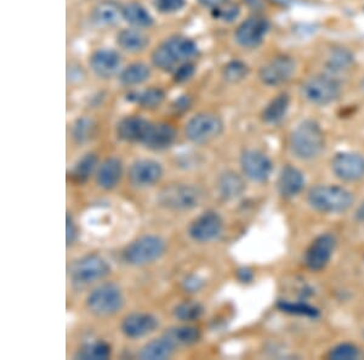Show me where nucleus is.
Listing matches in <instances>:
<instances>
[{"instance_id": "obj_1", "label": "nucleus", "mask_w": 364, "mask_h": 360, "mask_svg": "<svg viewBox=\"0 0 364 360\" xmlns=\"http://www.w3.org/2000/svg\"><path fill=\"white\" fill-rule=\"evenodd\" d=\"M198 55L196 43L187 36H174L157 46L150 55L153 66L164 72H174L178 64L188 62Z\"/></svg>"}, {"instance_id": "obj_2", "label": "nucleus", "mask_w": 364, "mask_h": 360, "mask_svg": "<svg viewBox=\"0 0 364 360\" xmlns=\"http://www.w3.org/2000/svg\"><path fill=\"white\" fill-rule=\"evenodd\" d=\"M326 140L323 130L314 120H305L290 136L291 153L301 160H312L323 152Z\"/></svg>"}, {"instance_id": "obj_3", "label": "nucleus", "mask_w": 364, "mask_h": 360, "mask_svg": "<svg viewBox=\"0 0 364 360\" xmlns=\"http://www.w3.org/2000/svg\"><path fill=\"white\" fill-rule=\"evenodd\" d=\"M354 200L350 191L340 186H316L307 195L311 207L323 214L346 212L352 207Z\"/></svg>"}, {"instance_id": "obj_4", "label": "nucleus", "mask_w": 364, "mask_h": 360, "mask_svg": "<svg viewBox=\"0 0 364 360\" xmlns=\"http://www.w3.org/2000/svg\"><path fill=\"white\" fill-rule=\"evenodd\" d=\"M165 242L158 235H142L124 249L122 257L129 266H147L160 260L165 252Z\"/></svg>"}, {"instance_id": "obj_5", "label": "nucleus", "mask_w": 364, "mask_h": 360, "mask_svg": "<svg viewBox=\"0 0 364 360\" xmlns=\"http://www.w3.org/2000/svg\"><path fill=\"white\" fill-rule=\"evenodd\" d=\"M203 199L200 187L187 184H173L160 191L157 202L160 207L173 212H187L196 209Z\"/></svg>"}, {"instance_id": "obj_6", "label": "nucleus", "mask_w": 364, "mask_h": 360, "mask_svg": "<svg viewBox=\"0 0 364 360\" xmlns=\"http://www.w3.org/2000/svg\"><path fill=\"white\" fill-rule=\"evenodd\" d=\"M301 95L309 104L327 106L340 97L342 85L332 76L316 74L302 83Z\"/></svg>"}, {"instance_id": "obj_7", "label": "nucleus", "mask_w": 364, "mask_h": 360, "mask_svg": "<svg viewBox=\"0 0 364 360\" xmlns=\"http://www.w3.org/2000/svg\"><path fill=\"white\" fill-rule=\"evenodd\" d=\"M124 306V296L118 285L102 284L94 289L87 298V308L96 317L117 314Z\"/></svg>"}, {"instance_id": "obj_8", "label": "nucleus", "mask_w": 364, "mask_h": 360, "mask_svg": "<svg viewBox=\"0 0 364 360\" xmlns=\"http://www.w3.org/2000/svg\"><path fill=\"white\" fill-rule=\"evenodd\" d=\"M223 122L215 113L202 112L192 117L185 127V135L195 144H206L223 134Z\"/></svg>"}, {"instance_id": "obj_9", "label": "nucleus", "mask_w": 364, "mask_h": 360, "mask_svg": "<svg viewBox=\"0 0 364 360\" xmlns=\"http://www.w3.org/2000/svg\"><path fill=\"white\" fill-rule=\"evenodd\" d=\"M111 272V267L100 255L91 254L73 262L69 267V277L74 285L84 286L104 279Z\"/></svg>"}, {"instance_id": "obj_10", "label": "nucleus", "mask_w": 364, "mask_h": 360, "mask_svg": "<svg viewBox=\"0 0 364 360\" xmlns=\"http://www.w3.org/2000/svg\"><path fill=\"white\" fill-rule=\"evenodd\" d=\"M241 167L246 177L258 184H264L272 175L271 159L258 149H246L241 153Z\"/></svg>"}, {"instance_id": "obj_11", "label": "nucleus", "mask_w": 364, "mask_h": 360, "mask_svg": "<svg viewBox=\"0 0 364 360\" xmlns=\"http://www.w3.org/2000/svg\"><path fill=\"white\" fill-rule=\"evenodd\" d=\"M270 29V23L262 16H251L238 26L234 33L236 41L246 49H255L262 44Z\"/></svg>"}, {"instance_id": "obj_12", "label": "nucleus", "mask_w": 364, "mask_h": 360, "mask_svg": "<svg viewBox=\"0 0 364 360\" xmlns=\"http://www.w3.org/2000/svg\"><path fill=\"white\" fill-rule=\"evenodd\" d=\"M223 221L218 212L209 210L192 221L188 235L197 243H209L221 235Z\"/></svg>"}, {"instance_id": "obj_13", "label": "nucleus", "mask_w": 364, "mask_h": 360, "mask_svg": "<svg viewBox=\"0 0 364 360\" xmlns=\"http://www.w3.org/2000/svg\"><path fill=\"white\" fill-rule=\"evenodd\" d=\"M295 71L294 60L288 56H278L261 67L259 72L260 81L265 85H282L294 77Z\"/></svg>"}, {"instance_id": "obj_14", "label": "nucleus", "mask_w": 364, "mask_h": 360, "mask_svg": "<svg viewBox=\"0 0 364 360\" xmlns=\"http://www.w3.org/2000/svg\"><path fill=\"white\" fill-rule=\"evenodd\" d=\"M337 247V240L332 235H322L314 239L306 250L305 265L309 270L318 272L327 267Z\"/></svg>"}, {"instance_id": "obj_15", "label": "nucleus", "mask_w": 364, "mask_h": 360, "mask_svg": "<svg viewBox=\"0 0 364 360\" xmlns=\"http://www.w3.org/2000/svg\"><path fill=\"white\" fill-rule=\"evenodd\" d=\"M163 176V167L152 159H139L132 164L127 172V179L136 188H147L160 182Z\"/></svg>"}, {"instance_id": "obj_16", "label": "nucleus", "mask_w": 364, "mask_h": 360, "mask_svg": "<svg viewBox=\"0 0 364 360\" xmlns=\"http://www.w3.org/2000/svg\"><path fill=\"white\" fill-rule=\"evenodd\" d=\"M332 170L337 179L357 182L364 179V157L360 154L342 152L332 158Z\"/></svg>"}, {"instance_id": "obj_17", "label": "nucleus", "mask_w": 364, "mask_h": 360, "mask_svg": "<svg viewBox=\"0 0 364 360\" xmlns=\"http://www.w3.org/2000/svg\"><path fill=\"white\" fill-rule=\"evenodd\" d=\"M89 66L102 79L114 77L122 66V56L113 49H99L91 54Z\"/></svg>"}, {"instance_id": "obj_18", "label": "nucleus", "mask_w": 364, "mask_h": 360, "mask_svg": "<svg viewBox=\"0 0 364 360\" xmlns=\"http://www.w3.org/2000/svg\"><path fill=\"white\" fill-rule=\"evenodd\" d=\"M160 321L155 315L150 313H132L124 318L120 330L124 336L132 340L146 338L150 333H155Z\"/></svg>"}, {"instance_id": "obj_19", "label": "nucleus", "mask_w": 364, "mask_h": 360, "mask_svg": "<svg viewBox=\"0 0 364 360\" xmlns=\"http://www.w3.org/2000/svg\"><path fill=\"white\" fill-rule=\"evenodd\" d=\"M176 141V130L167 123H150L141 144L152 151H165Z\"/></svg>"}, {"instance_id": "obj_20", "label": "nucleus", "mask_w": 364, "mask_h": 360, "mask_svg": "<svg viewBox=\"0 0 364 360\" xmlns=\"http://www.w3.org/2000/svg\"><path fill=\"white\" fill-rule=\"evenodd\" d=\"M123 162L118 158H107L96 172V184L100 188L111 191L118 186L123 176Z\"/></svg>"}, {"instance_id": "obj_21", "label": "nucleus", "mask_w": 364, "mask_h": 360, "mask_svg": "<svg viewBox=\"0 0 364 360\" xmlns=\"http://www.w3.org/2000/svg\"><path fill=\"white\" fill-rule=\"evenodd\" d=\"M150 122L139 116H129L118 123L117 136L124 142H139L141 144L146 132L150 127Z\"/></svg>"}, {"instance_id": "obj_22", "label": "nucleus", "mask_w": 364, "mask_h": 360, "mask_svg": "<svg viewBox=\"0 0 364 360\" xmlns=\"http://www.w3.org/2000/svg\"><path fill=\"white\" fill-rule=\"evenodd\" d=\"M305 186V179L300 170L291 165H286L278 177V192L286 199L294 198Z\"/></svg>"}, {"instance_id": "obj_23", "label": "nucleus", "mask_w": 364, "mask_h": 360, "mask_svg": "<svg viewBox=\"0 0 364 360\" xmlns=\"http://www.w3.org/2000/svg\"><path fill=\"white\" fill-rule=\"evenodd\" d=\"M91 18L97 26H114L123 18V6L114 0H104L94 8Z\"/></svg>"}, {"instance_id": "obj_24", "label": "nucleus", "mask_w": 364, "mask_h": 360, "mask_svg": "<svg viewBox=\"0 0 364 360\" xmlns=\"http://www.w3.org/2000/svg\"><path fill=\"white\" fill-rule=\"evenodd\" d=\"M176 345L167 336L155 338L150 342L146 343L139 352L137 356L141 360H164L173 356Z\"/></svg>"}, {"instance_id": "obj_25", "label": "nucleus", "mask_w": 364, "mask_h": 360, "mask_svg": "<svg viewBox=\"0 0 364 360\" xmlns=\"http://www.w3.org/2000/svg\"><path fill=\"white\" fill-rule=\"evenodd\" d=\"M246 182L241 175L234 172H223L218 177V191L221 198L225 200H234L241 197L246 192Z\"/></svg>"}, {"instance_id": "obj_26", "label": "nucleus", "mask_w": 364, "mask_h": 360, "mask_svg": "<svg viewBox=\"0 0 364 360\" xmlns=\"http://www.w3.org/2000/svg\"><path fill=\"white\" fill-rule=\"evenodd\" d=\"M117 44L124 51L136 54L147 48L150 44V39L137 28H127L117 34Z\"/></svg>"}, {"instance_id": "obj_27", "label": "nucleus", "mask_w": 364, "mask_h": 360, "mask_svg": "<svg viewBox=\"0 0 364 360\" xmlns=\"http://www.w3.org/2000/svg\"><path fill=\"white\" fill-rule=\"evenodd\" d=\"M123 20H125L132 28H150L153 26L155 20L152 15L146 10L145 6H142L140 3L132 1L123 6Z\"/></svg>"}, {"instance_id": "obj_28", "label": "nucleus", "mask_w": 364, "mask_h": 360, "mask_svg": "<svg viewBox=\"0 0 364 360\" xmlns=\"http://www.w3.org/2000/svg\"><path fill=\"white\" fill-rule=\"evenodd\" d=\"M290 106V97L288 94H281L270 101L269 104L262 111V120L266 124H277L287 116Z\"/></svg>"}, {"instance_id": "obj_29", "label": "nucleus", "mask_w": 364, "mask_h": 360, "mask_svg": "<svg viewBox=\"0 0 364 360\" xmlns=\"http://www.w3.org/2000/svg\"><path fill=\"white\" fill-rule=\"evenodd\" d=\"M97 165H99V158L94 153H87L83 155L76 165L73 167L72 170L69 172V177L74 184H85L94 172H97Z\"/></svg>"}, {"instance_id": "obj_30", "label": "nucleus", "mask_w": 364, "mask_h": 360, "mask_svg": "<svg viewBox=\"0 0 364 360\" xmlns=\"http://www.w3.org/2000/svg\"><path fill=\"white\" fill-rule=\"evenodd\" d=\"M165 99V92L160 88H150L141 92H130L127 101L137 104L141 109H155L162 106Z\"/></svg>"}, {"instance_id": "obj_31", "label": "nucleus", "mask_w": 364, "mask_h": 360, "mask_svg": "<svg viewBox=\"0 0 364 360\" xmlns=\"http://www.w3.org/2000/svg\"><path fill=\"white\" fill-rule=\"evenodd\" d=\"M150 77V68L144 62H135L124 68L119 81L125 86L140 85Z\"/></svg>"}, {"instance_id": "obj_32", "label": "nucleus", "mask_w": 364, "mask_h": 360, "mask_svg": "<svg viewBox=\"0 0 364 360\" xmlns=\"http://www.w3.org/2000/svg\"><path fill=\"white\" fill-rule=\"evenodd\" d=\"M167 335L176 346H190L193 343L198 342L200 338V331L196 326L191 325H182V326H175L164 333Z\"/></svg>"}, {"instance_id": "obj_33", "label": "nucleus", "mask_w": 364, "mask_h": 360, "mask_svg": "<svg viewBox=\"0 0 364 360\" xmlns=\"http://www.w3.org/2000/svg\"><path fill=\"white\" fill-rule=\"evenodd\" d=\"M112 354V348L104 341L87 343L78 349L74 358L80 360H106Z\"/></svg>"}, {"instance_id": "obj_34", "label": "nucleus", "mask_w": 364, "mask_h": 360, "mask_svg": "<svg viewBox=\"0 0 364 360\" xmlns=\"http://www.w3.org/2000/svg\"><path fill=\"white\" fill-rule=\"evenodd\" d=\"M95 122L90 118H78L72 126V137L77 144H84L95 135Z\"/></svg>"}, {"instance_id": "obj_35", "label": "nucleus", "mask_w": 364, "mask_h": 360, "mask_svg": "<svg viewBox=\"0 0 364 360\" xmlns=\"http://www.w3.org/2000/svg\"><path fill=\"white\" fill-rule=\"evenodd\" d=\"M352 64H354V56L350 51L345 49L334 50L327 60L328 69L334 73L349 71Z\"/></svg>"}, {"instance_id": "obj_36", "label": "nucleus", "mask_w": 364, "mask_h": 360, "mask_svg": "<svg viewBox=\"0 0 364 360\" xmlns=\"http://www.w3.org/2000/svg\"><path fill=\"white\" fill-rule=\"evenodd\" d=\"M204 313V307L197 301H183L175 307L174 315L180 321H195Z\"/></svg>"}, {"instance_id": "obj_37", "label": "nucleus", "mask_w": 364, "mask_h": 360, "mask_svg": "<svg viewBox=\"0 0 364 360\" xmlns=\"http://www.w3.org/2000/svg\"><path fill=\"white\" fill-rule=\"evenodd\" d=\"M249 74V68L241 61H231L223 69V76L230 83L241 81Z\"/></svg>"}, {"instance_id": "obj_38", "label": "nucleus", "mask_w": 364, "mask_h": 360, "mask_svg": "<svg viewBox=\"0 0 364 360\" xmlns=\"http://www.w3.org/2000/svg\"><path fill=\"white\" fill-rule=\"evenodd\" d=\"M360 356L358 348L352 343H342L339 346L334 347L329 352V359L334 360H355Z\"/></svg>"}, {"instance_id": "obj_39", "label": "nucleus", "mask_w": 364, "mask_h": 360, "mask_svg": "<svg viewBox=\"0 0 364 360\" xmlns=\"http://www.w3.org/2000/svg\"><path fill=\"white\" fill-rule=\"evenodd\" d=\"M278 308L283 312L291 313V314L307 315V317H317L318 311L312 307L302 303H291V302L281 301L278 303Z\"/></svg>"}, {"instance_id": "obj_40", "label": "nucleus", "mask_w": 364, "mask_h": 360, "mask_svg": "<svg viewBox=\"0 0 364 360\" xmlns=\"http://www.w3.org/2000/svg\"><path fill=\"white\" fill-rule=\"evenodd\" d=\"M186 6V0H155V8L160 14H174Z\"/></svg>"}, {"instance_id": "obj_41", "label": "nucleus", "mask_w": 364, "mask_h": 360, "mask_svg": "<svg viewBox=\"0 0 364 360\" xmlns=\"http://www.w3.org/2000/svg\"><path fill=\"white\" fill-rule=\"evenodd\" d=\"M195 73H196V66L193 63L190 62V61L181 63V64H178V67L175 68V71L173 72L174 81L178 84L186 83L195 76Z\"/></svg>"}, {"instance_id": "obj_42", "label": "nucleus", "mask_w": 364, "mask_h": 360, "mask_svg": "<svg viewBox=\"0 0 364 360\" xmlns=\"http://www.w3.org/2000/svg\"><path fill=\"white\" fill-rule=\"evenodd\" d=\"M215 18H220L223 21H228L231 22L233 20H236L239 15V6L232 3H225V4L218 6L214 9Z\"/></svg>"}, {"instance_id": "obj_43", "label": "nucleus", "mask_w": 364, "mask_h": 360, "mask_svg": "<svg viewBox=\"0 0 364 360\" xmlns=\"http://www.w3.org/2000/svg\"><path fill=\"white\" fill-rule=\"evenodd\" d=\"M203 286H204V280L196 275H187L186 278L182 282V289L186 293H198L203 289Z\"/></svg>"}, {"instance_id": "obj_44", "label": "nucleus", "mask_w": 364, "mask_h": 360, "mask_svg": "<svg viewBox=\"0 0 364 360\" xmlns=\"http://www.w3.org/2000/svg\"><path fill=\"white\" fill-rule=\"evenodd\" d=\"M77 239V227L73 221V217L69 212L66 215V243L67 247H71Z\"/></svg>"}, {"instance_id": "obj_45", "label": "nucleus", "mask_w": 364, "mask_h": 360, "mask_svg": "<svg viewBox=\"0 0 364 360\" xmlns=\"http://www.w3.org/2000/svg\"><path fill=\"white\" fill-rule=\"evenodd\" d=\"M191 106V99L190 96H180L173 104V109L176 113H182L190 109Z\"/></svg>"}, {"instance_id": "obj_46", "label": "nucleus", "mask_w": 364, "mask_h": 360, "mask_svg": "<svg viewBox=\"0 0 364 360\" xmlns=\"http://www.w3.org/2000/svg\"><path fill=\"white\" fill-rule=\"evenodd\" d=\"M237 278L241 283H251V280L254 279V273L251 268L243 267L237 270Z\"/></svg>"}, {"instance_id": "obj_47", "label": "nucleus", "mask_w": 364, "mask_h": 360, "mask_svg": "<svg viewBox=\"0 0 364 360\" xmlns=\"http://www.w3.org/2000/svg\"><path fill=\"white\" fill-rule=\"evenodd\" d=\"M228 0H200V4L205 6V8H210V9H216L218 6L227 3Z\"/></svg>"}]
</instances>
